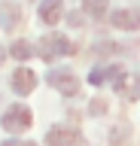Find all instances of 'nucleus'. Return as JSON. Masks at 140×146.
Returning <instances> with one entry per match:
<instances>
[{
	"label": "nucleus",
	"instance_id": "4468645a",
	"mask_svg": "<svg viewBox=\"0 0 140 146\" xmlns=\"http://www.w3.org/2000/svg\"><path fill=\"white\" fill-rule=\"evenodd\" d=\"M104 110H107V104H104V100H94V104H92V113H94V116H98V113H104Z\"/></svg>",
	"mask_w": 140,
	"mask_h": 146
},
{
	"label": "nucleus",
	"instance_id": "2eb2a0df",
	"mask_svg": "<svg viewBox=\"0 0 140 146\" xmlns=\"http://www.w3.org/2000/svg\"><path fill=\"white\" fill-rule=\"evenodd\" d=\"M70 21H73V27H82L79 21H82V12H70Z\"/></svg>",
	"mask_w": 140,
	"mask_h": 146
},
{
	"label": "nucleus",
	"instance_id": "ddd939ff",
	"mask_svg": "<svg viewBox=\"0 0 140 146\" xmlns=\"http://www.w3.org/2000/svg\"><path fill=\"white\" fill-rule=\"evenodd\" d=\"M0 146H37V143H31V140H3Z\"/></svg>",
	"mask_w": 140,
	"mask_h": 146
},
{
	"label": "nucleus",
	"instance_id": "6e6552de",
	"mask_svg": "<svg viewBox=\"0 0 140 146\" xmlns=\"http://www.w3.org/2000/svg\"><path fill=\"white\" fill-rule=\"evenodd\" d=\"M34 43H28V40H15V43L9 46V55L12 58H19V61H28V58H34Z\"/></svg>",
	"mask_w": 140,
	"mask_h": 146
},
{
	"label": "nucleus",
	"instance_id": "7ed1b4c3",
	"mask_svg": "<svg viewBox=\"0 0 140 146\" xmlns=\"http://www.w3.org/2000/svg\"><path fill=\"white\" fill-rule=\"evenodd\" d=\"M46 143H49V146H85V140H82V134H79L76 128H70V125H55V128H49Z\"/></svg>",
	"mask_w": 140,
	"mask_h": 146
},
{
	"label": "nucleus",
	"instance_id": "f8f14e48",
	"mask_svg": "<svg viewBox=\"0 0 140 146\" xmlns=\"http://www.w3.org/2000/svg\"><path fill=\"white\" fill-rule=\"evenodd\" d=\"M88 82H92V85H104V82H107V67H94V70L88 73Z\"/></svg>",
	"mask_w": 140,
	"mask_h": 146
},
{
	"label": "nucleus",
	"instance_id": "20e7f679",
	"mask_svg": "<svg viewBox=\"0 0 140 146\" xmlns=\"http://www.w3.org/2000/svg\"><path fill=\"white\" fill-rule=\"evenodd\" d=\"M9 88L15 91L19 98L31 94V91L37 88V73L31 70V67H19V70H12V76H9Z\"/></svg>",
	"mask_w": 140,
	"mask_h": 146
},
{
	"label": "nucleus",
	"instance_id": "dca6fc26",
	"mask_svg": "<svg viewBox=\"0 0 140 146\" xmlns=\"http://www.w3.org/2000/svg\"><path fill=\"white\" fill-rule=\"evenodd\" d=\"M3 58H6V52H3V49H0V61H3Z\"/></svg>",
	"mask_w": 140,
	"mask_h": 146
},
{
	"label": "nucleus",
	"instance_id": "f03ea898",
	"mask_svg": "<svg viewBox=\"0 0 140 146\" xmlns=\"http://www.w3.org/2000/svg\"><path fill=\"white\" fill-rule=\"evenodd\" d=\"M40 55L46 58V61H55V58H67V55H73V43L61 34H46L40 40Z\"/></svg>",
	"mask_w": 140,
	"mask_h": 146
},
{
	"label": "nucleus",
	"instance_id": "1a4fd4ad",
	"mask_svg": "<svg viewBox=\"0 0 140 146\" xmlns=\"http://www.w3.org/2000/svg\"><path fill=\"white\" fill-rule=\"evenodd\" d=\"M125 79H128V70H125L122 64H110V67H107V82H110L113 88H122Z\"/></svg>",
	"mask_w": 140,
	"mask_h": 146
},
{
	"label": "nucleus",
	"instance_id": "0eeeda50",
	"mask_svg": "<svg viewBox=\"0 0 140 146\" xmlns=\"http://www.w3.org/2000/svg\"><path fill=\"white\" fill-rule=\"evenodd\" d=\"M37 15H40L43 25H58L61 15H64V0H40Z\"/></svg>",
	"mask_w": 140,
	"mask_h": 146
},
{
	"label": "nucleus",
	"instance_id": "39448f33",
	"mask_svg": "<svg viewBox=\"0 0 140 146\" xmlns=\"http://www.w3.org/2000/svg\"><path fill=\"white\" fill-rule=\"evenodd\" d=\"M46 79H49V85L58 88L64 98H76V91H79V79H76L70 70H52Z\"/></svg>",
	"mask_w": 140,
	"mask_h": 146
},
{
	"label": "nucleus",
	"instance_id": "9d476101",
	"mask_svg": "<svg viewBox=\"0 0 140 146\" xmlns=\"http://www.w3.org/2000/svg\"><path fill=\"white\" fill-rule=\"evenodd\" d=\"M82 9L92 18H104L107 15V0H82Z\"/></svg>",
	"mask_w": 140,
	"mask_h": 146
},
{
	"label": "nucleus",
	"instance_id": "f257e3e1",
	"mask_svg": "<svg viewBox=\"0 0 140 146\" xmlns=\"http://www.w3.org/2000/svg\"><path fill=\"white\" fill-rule=\"evenodd\" d=\"M0 125L6 128L9 134H25L31 125H34V116H31V110L25 104H12L6 113H3V122Z\"/></svg>",
	"mask_w": 140,
	"mask_h": 146
},
{
	"label": "nucleus",
	"instance_id": "9b49d317",
	"mask_svg": "<svg viewBox=\"0 0 140 146\" xmlns=\"http://www.w3.org/2000/svg\"><path fill=\"white\" fill-rule=\"evenodd\" d=\"M125 98H128V100H137L140 98V73H131V82L125 85Z\"/></svg>",
	"mask_w": 140,
	"mask_h": 146
},
{
	"label": "nucleus",
	"instance_id": "423d86ee",
	"mask_svg": "<svg viewBox=\"0 0 140 146\" xmlns=\"http://www.w3.org/2000/svg\"><path fill=\"white\" fill-rule=\"evenodd\" d=\"M110 25H116L119 31H137L140 9H116V12H110Z\"/></svg>",
	"mask_w": 140,
	"mask_h": 146
}]
</instances>
